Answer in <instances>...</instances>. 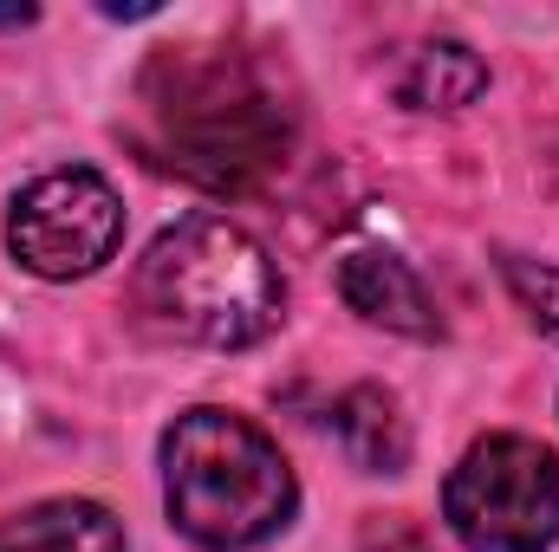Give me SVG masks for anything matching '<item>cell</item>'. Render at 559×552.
I'll list each match as a JSON object with an SVG mask.
<instances>
[{"label":"cell","instance_id":"6da1fadb","mask_svg":"<svg viewBox=\"0 0 559 552\" xmlns=\"http://www.w3.org/2000/svg\"><path fill=\"white\" fill-rule=\"evenodd\" d=\"M143 118H150V163L248 195L293 156V105L280 98L274 72L228 46H163L143 65Z\"/></svg>","mask_w":559,"mask_h":552},{"label":"cell","instance_id":"7a4b0ae2","mask_svg":"<svg viewBox=\"0 0 559 552\" xmlns=\"http://www.w3.org/2000/svg\"><path fill=\"white\" fill-rule=\"evenodd\" d=\"M138 299L163 332L209 351L267 338L286 312V286L267 248L228 215H182L176 228H163L138 261Z\"/></svg>","mask_w":559,"mask_h":552},{"label":"cell","instance_id":"3957f363","mask_svg":"<svg viewBox=\"0 0 559 552\" xmlns=\"http://www.w3.org/2000/svg\"><path fill=\"white\" fill-rule=\"evenodd\" d=\"M163 501L195 547L241 552L293 520V468L248 416L189 410L163 435Z\"/></svg>","mask_w":559,"mask_h":552},{"label":"cell","instance_id":"277c9868","mask_svg":"<svg viewBox=\"0 0 559 552\" xmlns=\"http://www.w3.org/2000/svg\"><path fill=\"white\" fill-rule=\"evenodd\" d=\"M442 520L468 552H547L559 540V461L527 435L475 442L449 488Z\"/></svg>","mask_w":559,"mask_h":552},{"label":"cell","instance_id":"5b68a950","mask_svg":"<svg viewBox=\"0 0 559 552\" xmlns=\"http://www.w3.org/2000/svg\"><path fill=\"white\" fill-rule=\"evenodd\" d=\"M124 241V202L98 169H52L13 195L7 248L39 279H79L105 267Z\"/></svg>","mask_w":559,"mask_h":552},{"label":"cell","instance_id":"8992f818","mask_svg":"<svg viewBox=\"0 0 559 552\" xmlns=\"http://www.w3.org/2000/svg\"><path fill=\"white\" fill-rule=\"evenodd\" d=\"M338 299L384 325V332H404V338H442V319H436V299L423 292V279L411 274V261L384 254V248H358L338 261Z\"/></svg>","mask_w":559,"mask_h":552},{"label":"cell","instance_id":"52a82bcc","mask_svg":"<svg viewBox=\"0 0 559 552\" xmlns=\"http://www.w3.org/2000/svg\"><path fill=\"white\" fill-rule=\"evenodd\" d=\"M0 552H124V527L98 501H39L0 520Z\"/></svg>","mask_w":559,"mask_h":552},{"label":"cell","instance_id":"ba28073f","mask_svg":"<svg viewBox=\"0 0 559 552\" xmlns=\"http://www.w3.org/2000/svg\"><path fill=\"white\" fill-rule=\"evenodd\" d=\"M391 92L411 111H462V105H475L488 92V65L462 39H423V46H411L397 59Z\"/></svg>","mask_w":559,"mask_h":552},{"label":"cell","instance_id":"9c48e42d","mask_svg":"<svg viewBox=\"0 0 559 552\" xmlns=\"http://www.w3.org/2000/svg\"><path fill=\"white\" fill-rule=\"evenodd\" d=\"M332 422H338V448L352 455V468H365V475H404L411 468V422H404L391 391H378V384L345 391Z\"/></svg>","mask_w":559,"mask_h":552},{"label":"cell","instance_id":"30bf717a","mask_svg":"<svg viewBox=\"0 0 559 552\" xmlns=\"http://www.w3.org/2000/svg\"><path fill=\"white\" fill-rule=\"evenodd\" d=\"M501 279H508V292L521 299V312H527V319H534V325L559 345V267L508 254V261H501Z\"/></svg>","mask_w":559,"mask_h":552}]
</instances>
